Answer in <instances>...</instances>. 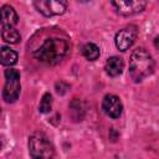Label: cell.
I'll use <instances>...</instances> for the list:
<instances>
[{
  "label": "cell",
  "mask_w": 159,
  "mask_h": 159,
  "mask_svg": "<svg viewBox=\"0 0 159 159\" xmlns=\"http://www.w3.org/2000/svg\"><path fill=\"white\" fill-rule=\"evenodd\" d=\"M118 12L123 15H134L144 10L147 0H112Z\"/></svg>",
  "instance_id": "7"
},
{
  "label": "cell",
  "mask_w": 159,
  "mask_h": 159,
  "mask_svg": "<svg viewBox=\"0 0 159 159\" xmlns=\"http://www.w3.org/2000/svg\"><path fill=\"white\" fill-rule=\"evenodd\" d=\"M154 46L159 50V36H158V37H155V40H154Z\"/></svg>",
  "instance_id": "15"
},
{
  "label": "cell",
  "mask_w": 159,
  "mask_h": 159,
  "mask_svg": "<svg viewBox=\"0 0 159 159\" xmlns=\"http://www.w3.org/2000/svg\"><path fill=\"white\" fill-rule=\"evenodd\" d=\"M5 86L2 91V98L7 103H12L17 99L21 89L20 84V72L14 68L5 70Z\"/></svg>",
  "instance_id": "4"
},
{
  "label": "cell",
  "mask_w": 159,
  "mask_h": 159,
  "mask_svg": "<svg viewBox=\"0 0 159 159\" xmlns=\"http://www.w3.org/2000/svg\"><path fill=\"white\" fill-rule=\"evenodd\" d=\"M1 37L5 42L9 43H17L20 41V34L17 32V30L12 26L10 27H1Z\"/></svg>",
  "instance_id": "12"
},
{
  "label": "cell",
  "mask_w": 159,
  "mask_h": 159,
  "mask_svg": "<svg viewBox=\"0 0 159 159\" xmlns=\"http://www.w3.org/2000/svg\"><path fill=\"white\" fill-rule=\"evenodd\" d=\"M29 150L30 155L36 159H47L55 155L53 145L50 139L41 132L34 133L29 139Z\"/></svg>",
  "instance_id": "3"
},
{
  "label": "cell",
  "mask_w": 159,
  "mask_h": 159,
  "mask_svg": "<svg viewBox=\"0 0 159 159\" xmlns=\"http://www.w3.org/2000/svg\"><path fill=\"white\" fill-rule=\"evenodd\" d=\"M19 21L17 14L10 5H4L1 9V27H10L15 26Z\"/></svg>",
  "instance_id": "9"
},
{
  "label": "cell",
  "mask_w": 159,
  "mask_h": 159,
  "mask_svg": "<svg viewBox=\"0 0 159 159\" xmlns=\"http://www.w3.org/2000/svg\"><path fill=\"white\" fill-rule=\"evenodd\" d=\"M82 53H83V56L87 58V60H89V61H94V60H97L98 57H99V47L97 46V45H94V43H92V42H88V43H86L84 46H83V48H82Z\"/></svg>",
  "instance_id": "13"
},
{
  "label": "cell",
  "mask_w": 159,
  "mask_h": 159,
  "mask_svg": "<svg viewBox=\"0 0 159 159\" xmlns=\"http://www.w3.org/2000/svg\"><path fill=\"white\" fill-rule=\"evenodd\" d=\"M154 70V60L145 48H137L132 52L129 60V76L134 82H140Z\"/></svg>",
  "instance_id": "2"
},
{
  "label": "cell",
  "mask_w": 159,
  "mask_h": 159,
  "mask_svg": "<svg viewBox=\"0 0 159 159\" xmlns=\"http://www.w3.org/2000/svg\"><path fill=\"white\" fill-rule=\"evenodd\" d=\"M51 107H52V97L50 93H45L41 102H40V112L42 113H48L51 111Z\"/></svg>",
  "instance_id": "14"
},
{
  "label": "cell",
  "mask_w": 159,
  "mask_h": 159,
  "mask_svg": "<svg viewBox=\"0 0 159 159\" xmlns=\"http://www.w3.org/2000/svg\"><path fill=\"white\" fill-rule=\"evenodd\" d=\"M106 72L107 75H109L111 77H116V76H119L122 72H123V68H124V62L120 57L118 56H112L107 60L106 62Z\"/></svg>",
  "instance_id": "10"
},
{
  "label": "cell",
  "mask_w": 159,
  "mask_h": 159,
  "mask_svg": "<svg viewBox=\"0 0 159 159\" xmlns=\"http://www.w3.org/2000/svg\"><path fill=\"white\" fill-rule=\"evenodd\" d=\"M137 36H138V30L134 25H130V26H127L119 30L114 39L117 48L120 51H127L134 43Z\"/></svg>",
  "instance_id": "6"
},
{
  "label": "cell",
  "mask_w": 159,
  "mask_h": 159,
  "mask_svg": "<svg viewBox=\"0 0 159 159\" xmlns=\"http://www.w3.org/2000/svg\"><path fill=\"white\" fill-rule=\"evenodd\" d=\"M17 62V53L10 47H1V65L2 66H12Z\"/></svg>",
  "instance_id": "11"
},
{
  "label": "cell",
  "mask_w": 159,
  "mask_h": 159,
  "mask_svg": "<svg viewBox=\"0 0 159 159\" xmlns=\"http://www.w3.org/2000/svg\"><path fill=\"white\" fill-rule=\"evenodd\" d=\"M34 5L45 16L62 15L67 9V0H35Z\"/></svg>",
  "instance_id": "5"
},
{
  "label": "cell",
  "mask_w": 159,
  "mask_h": 159,
  "mask_svg": "<svg viewBox=\"0 0 159 159\" xmlns=\"http://www.w3.org/2000/svg\"><path fill=\"white\" fill-rule=\"evenodd\" d=\"M102 109L103 112L111 117V118H118L122 114V102L119 99V97H117L116 94H107L103 98L102 102Z\"/></svg>",
  "instance_id": "8"
},
{
  "label": "cell",
  "mask_w": 159,
  "mask_h": 159,
  "mask_svg": "<svg viewBox=\"0 0 159 159\" xmlns=\"http://www.w3.org/2000/svg\"><path fill=\"white\" fill-rule=\"evenodd\" d=\"M78 1H82V2H84V1H88V0H78Z\"/></svg>",
  "instance_id": "16"
},
{
  "label": "cell",
  "mask_w": 159,
  "mask_h": 159,
  "mask_svg": "<svg viewBox=\"0 0 159 159\" xmlns=\"http://www.w3.org/2000/svg\"><path fill=\"white\" fill-rule=\"evenodd\" d=\"M68 43L60 37H50L43 41V43L35 51L34 56L47 65L58 63L67 53Z\"/></svg>",
  "instance_id": "1"
}]
</instances>
